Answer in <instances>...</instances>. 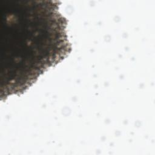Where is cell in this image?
I'll use <instances>...</instances> for the list:
<instances>
[{"label": "cell", "instance_id": "cell-1", "mask_svg": "<svg viewBox=\"0 0 155 155\" xmlns=\"http://www.w3.org/2000/svg\"><path fill=\"white\" fill-rule=\"evenodd\" d=\"M59 1L0 0V96L21 95L71 52Z\"/></svg>", "mask_w": 155, "mask_h": 155}]
</instances>
